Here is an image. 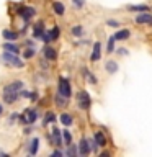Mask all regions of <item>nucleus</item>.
<instances>
[{"label": "nucleus", "instance_id": "nucleus-1", "mask_svg": "<svg viewBox=\"0 0 152 157\" xmlns=\"http://www.w3.org/2000/svg\"><path fill=\"white\" fill-rule=\"evenodd\" d=\"M2 61L7 62L8 67H17V69H23V61L18 57V54H13V52H3L2 54Z\"/></svg>", "mask_w": 152, "mask_h": 157}, {"label": "nucleus", "instance_id": "nucleus-2", "mask_svg": "<svg viewBox=\"0 0 152 157\" xmlns=\"http://www.w3.org/2000/svg\"><path fill=\"white\" fill-rule=\"evenodd\" d=\"M20 121L23 123V124H34L38 120V110H34V108H28V110H25V113L21 116H18Z\"/></svg>", "mask_w": 152, "mask_h": 157}, {"label": "nucleus", "instance_id": "nucleus-3", "mask_svg": "<svg viewBox=\"0 0 152 157\" xmlns=\"http://www.w3.org/2000/svg\"><path fill=\"white\" fill-rule=\"evenodd\" d=\"M57 93H61L62 97L70 98V95H72V87H70V82H69V78H66V77H61V78H59Z\"/></svg>", "mask_w": 152, "mask_h": 157}, {"label": "nucleus", "instance_id": "nucleus-4", "mask_svg": "<svg viewBox=\"0 0 152 157\" xmlns=\"http://www.w3.org/2000/svg\"><path fill=\"white\" fill-rule=\"evenodd\" d=\"M77 105H78L80 110H88V108H90L92 98H90V95H88V92L80 90V92L77 93Z\"/></svg>", "mask_w": 152, "mask_h": 157}, {"label": "nucleus", "instance_id": "nucleus-5", "mask_svg": "<svg viewBox=\"0 0 152 157\" xmlns=\"http://www.w3.org/2000/svg\"><path fill=\"white\" fill-rule=\"evenodd\" d=\"M90 151H92L90 141H88L87 137H83V139L78 142V154H80V155H88V154H90Z\"/></svg>", "mask_w": 152, "mask_h": 157}, {"label": "nucleus", "instance_id": "nucleus-6", "mask_svg": "<svg viewBox=\"0 0 152 157\" xmlns=\"http://www.w3.org/2000/svg\"><path fill=\"white\" fill-rule=\"evenodd\" d=\"M51 136H52V144H54V146L61 147V146L64 144V141H62V131H61V129H57V128H52Z\"/></svg>", "mask_w": 152, "mask_h": 157}, {"label": "nucleus", "instance_id": "nucleus-7", "mask_svg": "<svg viewBox=\"0 0 152 157\" xmlns=\"http://www.w3.org/2000/svg\"><path fill=\"white\" fill-rule=\"evenodd\" d=\"M43 54H44V59H46V61H56L57 59V51L52 46H46L43 49Z\"/></svg>", "mask_w": 152, "mask_h": 157}, {"label": "nucleus", "instance_id": "nucleus-8", "mask_svg": "<svg viewBox=\"0 0 152 157\" xmlns=\"http://www.w3.org/2000/svg\"><path fill=\"white\" fill-rule=\"evenodd\" d=\"M23 88V82L21 80H15L12 83H8V85L3 87V92H21Z\"/></svg>", "mask_w": 152, "mask_h": 157}, {"label": "nucleus", "instance_id": "nucleus-9", "mask_svg": "<svg viewBox=\"0 0 152 157\" xmlns=\"http://www.w3.org/2000/svg\"><path fill=\"white\" fill-rule=\"evenodd\" d=\"M20 97H21L20 92H3V101L5 103H15Z\"/></svg>", "mask_w": 152, "mask_h": 157}, {"label": "nucleus", "instance_id": "nucleus-10", "mask_svg": "<svg viewBox=\"0 0 152 157\" xmlns=\"http://www.w3.org/2000/svg\"><path fill=\"white\" fill-rule=\"evenodd\" d=\"M100 56H101V43H95L93 44V51H92V56H90V61L92 62H97L98 59H100Z\"/></svg>", "mask_w": 152, "mask_h": 157}, {"label": "nucleus", "instance_id": "nucleus-11", "mask_svg": "<svg viewBox=\"0 0 152 157\" xmlns=\"http://www.w3.org/2000/svg\"><path fill=\"white\" fill-rule=\"evenodd\" d=\"M2 48H3V51L13 52V54H20V48L15 44V41H5Z\"/></svg>", "mask_w": 152, "mask_h": 157}, {"label": "nucleus", "instance_id": "nucleus-12", "mask_svg": "<svg viewBox=\"0 0 152 157\" xmlns=\"http://www.w3.org/2000/svg\"><path fill=\"white\" fill-rule=\"evenodd\" d=\"M43 33H44V23L43 21H38L33 26V36L36 38V39H39V38L43 36Z\"/></svg>", "mask_w": 152, "mask_h": 157}, {"label": "nucleus", "instance_id": "nucleus-13", "mask_svg": "<svg viewBox=\"0 0 152 157\" xmlns=\"http://www.w3.org/2000/svg\"><path fill=\"white\" fill-rule=\"evenodd\" d=\"M38 149H39V137H33L31 141H29V149L28 152L31 155H36L38 154Z\"/></svg>", "mask_w": 152, "mask_h": 157}, {"label": "nucleus", "instance_id": "nucleus-14", "mask_svg": "<svg viewBox=\"0 0 152 157\" xmlns=\"http://www.w3.org/2000/svg\"><path fill=\"white\" fill-rule=\"evenodd\" d=\"M2 36H3V39H7V41H17V39H18V33L12 31V29H3Z\"/></svg>", "mask_w": 152, "mask_h": 157}, {"label": "nucleus", "instance_id": "nucleus-15", "mask_svg": "<svg viewBox=\"0 0 152 157\" xmlns=\"http://www.w3.org/2000/svg\"><path fill=\"white\" fill-rule=\"evenodd\" d=\"M52 10H54V13H56V15H59V17H62V15L66 13V7H64V3L57 2V0L52 3Z\"/></svg>", "mask_w": 152, "mask_h": 157}, {"label": "nucleus", "instance_id": "nucleus-16", "mask_svg": "<svg viewBox=\"0 0 152 157\" xmlns=\"http://www.w3.org/2000/svg\"><path fill=\"white\" fill-rule=\"evenodd\" d=\"M54 100H56V105H57L59 108H66V106L69 105V98H67V97H62L61 93H57V95L54 97Z\"/></svg>", "mask_w": 152, "mask_h": 157}, {"label": "nucleus", "instance_id": "nucleus-17", "mask_svg": "<svg viewBox=\"0 0 152 157\" xmlns=\"http://www.w3.org/2000/svg\"><path fill=\"white\" fill-rule=\"evenodd\" d=\"M95 142H97V146H100V147H105L106 146V137H105V134H103L101 131H97L95 132Z\"/></svg>", "mask_w": 152, "mask_h": 157}, {"label": "nucleus", "instance_id": "nucleus-18", "mask_svg": "<svg viewBox=\"0 0 152 157\" xmlns=\"http://www.w3.org/2000/svg\"><path fill=\"white\" fill-rule=\"evenodd\" d=\"M136 21L137 23H149V25H152V15L141 13V15H137V17H136Z\"/></svg>", "mask_w": 152, "mask_h": 157}, {"label": "nucleus", "instance_id": "nucleus-19", "mask_svg": "<svg viewBox=\"0 0 152 157\" xmlns=\"http://www.w3.org/2000/svg\"><path fill=\"white\" fill-rule=\"evenodd\" d=\"M129 38V29H120L116 34H115V39L116 41H124V39Z\"/></svg>", "mask_w": 152, "mask_h": 157}, {"label": "nucleus", "instance_id": "nucleus-20", "mask_svg": "<svg viewBox=\"0 0 152 157\" xmlns=\"http://www.w3.org/2000/svg\"><path fill=\"white\" fill-rule=\"evenodd\" d=\"M61 123L64 126H70L74 123V120H72V116L69 115V113H62V115H61Z\"/></svg>", "mask_w": 152, "mask_h": 157}, {"label": "nucleus", "instance_id": "nucleus-21", "mask_svg": "<svg viewBox=\"0 0 152 157\" xmlns=\"http://www.w3.org/2000/svg\"><path fill=\"white\" fill-rule=\"evenodd\" d=\"M62 141H64V144H66V146L72 144V134H70V131H67V129L62 131Z\"/></svg>", "mask_w": 152, "mask_h": 157}, {"label": "nucleus", "instance_id": "nucleus-22", "mask_svg": "<svg viewBox=\"0 0 152 157\" xmlns=\"http://www.w3.org/2000/svg\"><path fill=\"white\" fill-rule=\"evenodd\" d=\"M34 54H36V51H34V48H31V46H26V49L23 51V57H25V59H31V57H34Z\"/></svg>", "mask_w": 152, "mask_h": 157}, {"label": "nucleus", "instance_id": "nucleus-23", "mask_svg": "<svg viewBox=\"0 0 152 157\" xmlns=\"http://www.w3.org/2000/svg\"><path fill=\"white\" fill-rule=\"evenodd\" d=\"M106 71L110 72V74H115L118 71V64L115 61H110V62H106Z\"/></svg>", "mask_w": 152, "mask_h": 157}, {"label": "nucleus", "instance_id": "nucleus-24", "mask_svg": "<svg viewBox=\"0 0 152 157\" xmlns=\"http://www.w3.org/2000/svg\"><path fill=\"white\" fill-rule=\"evenodd\" d=\"M56 121V115L52 111H48L46 116H44V124H49V123H54Z\"/></svg>", "mask_w": 152, "mask_h": 157}, {"label": "nucleus", "instance_id": "nucleus-25", "mask_svg": "<svg viewBox=\"0 0 152 157\" xmlns=\"http://www.w3.org/2000/svg\"><path fill=\"white\" fill-rule=\"evenodd\" d=\"M49 34H51V39H52V41H56V39L59 38L61 31H59V26H57V25H54V28L51 29V31H49Z\"/></svg>", "mask_w": 152, "mask_h": 157}, {"label": "nucleus", "instance_id": "nucleus-26", "mask_svg": "<svg viewBox=\"0 0 152 157\" xmlns=\"http://www.w3.org/2000/svg\"><path fill=\"white\" fill-rule=\"evenodd\" d=\"M129 10H132V12H147L149 8H147L146 5H131Z\"/></svg>", "mask_w": 152, "mask_h": 157}, {"label": "nucleus", "instance_id": "nucleus-27", "mask_svg": "<svg viewBox=\"0 0 152 157\" xmlns=\"http://www.w3.org/2000/svg\"><path fill=\"white\" fill-rule=\"evenodd\" d=\"M82 33H83V28L80 26V25H75V26L72 28V34H74V36H82Z\"/></svg>", "mask_w": 152, "mask_h": 157}, {"label": "nucleus", "instance_id": "nucleus-28", "mask_svg": "<svg viewBox=\"0 0 152 157\" xmlns=\"http://www.w3.org/2000/svg\"><path fill=\"white\" fill-rule=\"evenodd\" d=\"M115 36H111L110 39H108V52H113V49H115Z\"/></svg>", "mask_w": 152, "mask_h": 157}, {"label": "nucleus", "instance_id": "nucleus-29", "mask_svg": "<svg viewBox=\"0 0 152 157\" xmlns=\"http://www.w3.org/2000/svg\"><path fill=\"white\" fill-rule=\"evenodd\" d=\"M67 147H69V149H67V155H75L78 152V149H75V146H74V144H69Z\"/></svg>", "mask_w": 152, "mask_h": 157}, {"label": "nucleus", "instance_id": "nucleus-30", "mask_svg": "<svg viewBox=\"0 0 152 157\" xmlns=\"http://www.w3.org/2000/svg\"><path fill=\"white\" fill-rule=\"evenodd\" d=\"M85 77H87V80L90 82V83H97V77L92 75V74L88 72V71H85Z\"/></svg>", "mask_w": 152, "mask_h": 157}, {"label": "nucleus", "instance_id": "nucleus-31", "mask_svg": "<svg viewBox=\"0 0 152 157\" xmlns=\"http://www.w3.org/2000/svg\"><path fill=\"white\" fill-rule=\"evenodd\" d=\"M41 39H43V41L46 43V44H49V43L52 41V39H51V34H49V33H46V31L43 33V36H41Z\"/></svg>", "mask_w": 152, "mask_h": 157}, {"label": "nucleus", "instance_id": "nucleus-32", "mask_svg": "<svg viewBox=\"0 0 152 157\" xmlns=\"http://www.w3.org/2000/svg\"><path fill=\"white\" fill-rule=\"evenodd\" d=\"M72 3L75 8H82L83 5H85V0H72Z\"/></svg>", "mask_w": 152, "mask_h": 157}, {"label": "nucleus", "instance_id": "nucleus-33", "mask_svg": "<svg viewBox=\"0 0 152 157\" xmlns=\"http://www.w3.org/2000/svg\"><path fill=\"white\" fill-rule=\"evenodd\" d=\"M20 115L18 113H12V115H10V123H13V121H17V118H18Z\"/></svg>", "mask_w": 152, "mask_h": 157}, {"label": "nucleus", "instance_id": "nucleus-34", "mask_svg": "<svg viewBox=\"0 0 152 157\" xmlns=\"http://www.w3.org/2000/svg\"><path fill=\"white\" fill-rule=\"evenodd\" d=\"M106 25H108V26H118V21H113V20H108V21H106Z\"/></svg>", "mask_w": 152, "mask_h": 157}, {"label": "nucleus", "instance_id": "nucleus-35", "mask_svg": "<svg viewBox=\"0 0 152 157\" xmlns=\"http://www.w3.org/2000/svg\"><path fill=\"white\" fill-rule=\"evenodd\" d=\"M51 155H52V157H54V155H64V152H62V151H54Z\"/></svg>", "mask_w": 152, "mask_h": 157}, {"label": "nucleus", "instance_id": "nucleus-36", "mask_svg": "<svg viewBox=\"0 0 152 157\" xmlns=\"http://www.w3.org/2000/svg\"><path fill=\"white\" fill-rule=\"evenodd\" d=\"M39 66H41L43 69H48V64H46V61H39Z\"/></svg>", "mask_w": 152, "mask_h": 157}, {"label": "nucleus", "instance_id": "nucleus-37", "mask_svg": "<svg viewBox=\"0 0 152 157\" xmlns=\"http://www.w3.org/2000/svg\"><path fill=\"white\" fill-rule=\"evenodd\" d=\"M26 46H31V48H34V43H33V41H26Z\"/></svg>", "mask_w": 152, "mask_h": 157}, {"label": "nucleus", "instance_id": "nucleus-38", "mask_svg": "<svg viewBox=\"0 0 152 157\" xmlns=\"http://www.w3.org/2000/svg\"><path fill=\"white\" fill-rule=\"evenodd\" d=\"M2 113H3V105L0 103V116H2Z\"/></svg>", "mask_w": 152, "mask_h": 157}]
</instances>
